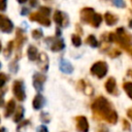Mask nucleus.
Listing matches in <instances>:
<instances>
[{
	"instance_id": "nucleus-5",
	"label": "nucleus",
	"mask_w": 132,
	"mask_h": 132,
	"mask_svg": "<svg viewBox=\"0 0 132 132\" xmlns=\"http://www.w3.org/2000/svg\"><path fill=\"white\" fill-rule=\"evenodd\" d=\"M104 88L107 93L110 95H118V89H117V81L113 77L107 78V80L104 82Z\"/></svg>"
},
{
	"instance_id": "nucleus-38",
	"label": "nucleus",
	"mask_w": 132,
	"mask_h": 132,
	"mask_svg": "<svg viewBox=\"0 0 132 132\" xmlns=\"http://www.w3.org/2000/svg\"><path fill=\"white\" fill-rule=\"evenodd\" d=\"M0 132H4V128H1L0 129Z\"/></svg>"
},
{
	"instance_id": "nucleus-27",
	"label": "nucleus",
	"mask_w": 132,
	"mask_h": 132,
	"mask_svg": "<svg viewBox=\"0 0 132 132\" xmlns=\"http://www.w3.org/2000/svg\"><path fill=\"white\" fill-rule=\"evenodd\" d=\"M41 14H43V15H45V16H47L48 14H50V12H51V9L48 8V7H41L40 8V11H39Z\"/></svg>"
},
{
	"instance_id": "nucleus-39",
	"label": "nucleus",
	"mask_w": 132,
	"mask_h": 132,
	"mask_svg": "<svg viewBox=\"0 0 132 132\" xmlns=\"http://www.w3.org/2000/svg\"><path fill=\"white\" fill-rule=\"evenodd\" d=\"M131 1H132V0H131Z\"/></svg>"
},
{
	"instance_id": "nucleus-11",
	"label": "nucleus",
	"mask_w": 132,
	"mask_h": 132,
	"mask_svg": "<svg viewBox=\"0 0 132 132\" xmlns=\"http://www.w3.org/2000/svg\"><path fill=\"white\" fill-rule=\"evenodd\" d=\"M78 86H79V88H80V90H82V92L86 94V95H92L93 94V92H94V90H93V87L88 82V81H86L85 79H80L79 81H78Z\"/></svg>"
},
{
	"instance_id": "nucleus-6",
	"label": "nucleus",
	"mask_w": 132,
	"mask_h": 132,
	"mask_svg": "<svg viewBox=\"0 0 132 132\" xmlns=\"http://www.w3.org/2000/svg\"><path fill=\"white\" fill-rule=\"evenodd\" d=\"M45 81V75L41 74V73H35L33 76V86L34 88L40 92L43 88V84Z\"/></svg>"
},
{
	"instance_id": "nucleus-34",
	"label": "nucleus",
	"mask_w": 132,
	"mask_h": 132,
	"mask_svg": "<svg viewBox=\"0 0 132 132\" xmlns=\"http://www.w3.org/2000/svg\"><path fill=\"white\" fill-rule=\"evenodd\" d=\"M127 74H128L129 76H131V77H132V69H129V70L127 71Z\"/></svg>"
},
{
	"instance_id": "nucleus-22",
	"label": "nucleus",
	"mask_w": 132,
	"mask_h": 132,
	"mask_svg": "<svg viewBox=\"0 0 132 132\" xmlns=\"http://www.w3.org/2000/svg\"><path fill=\"white\" fill-rule=\"evenodd\" d=\"M23 114H24V108L22 106H20L18 111H16V113H15V116H14V118H13V121L16 122V123L20 122L22 120V118H23Z\"/></svg>"
},
{
	"instance_id": "nucleus-29",
	"label": "nucleus",
	"mask_w": 132,
	"mask_h": 132,
	"mask_svg": "<svg viewBox=\"0 0 132 132\" xmlns=\"http://www.w3.org/2000/svg\"><path fill=\"white\" fill-rule=\"evenodd\" d=\"M120 55H121V52L118 51V50H111V52L109 53V56H110L111 58H116V57H118V56H120Z\"/></svg>"
},
{
	"instance_id": "nucleus-12",
	"label": "nucleus",
	"mask_w": 132,
	"mask_h": 132,
	"mask_svg": "<svg viewBox=\"0 0 132 132\" xmlns=\"http://www.w3.org/2000/svg\"><path fill=\"white\" fill-rule=\"evenodd\" d=\"M0 27L5 32H10L12 30V24H11V22L8 19L3 18L2 15H0Z\"/></svg>"
},
{
	"instance_id": "nucleus-25",
	"label": "nucleus",
	"mask_w": 132,
	"mask_h": 132,
	"mask_svg": "<svg viewBox=\"0 0 132 132\" xmlns=\"http://www.w3.org/2000/svg\"><path fill=\"white\" fill-rule=\"evenodd\" d=\"M40 120H41L43 123H48L50 120H51V118H50L48 113H46V112H41V114H40Z\"/></svg>"
},
{
	"instance_id": "nucleus-28",
	"label": "nucleus",
	"mask_w": 132,
	"mask_h": 132,
	"mask_svg": "<svg viewBox=\"0 0 132 132\" xmlns=\"http://www.w3.org/2000/svg\"><path fill=\"white\" fill-rule=\"evenodd\" d=\"M112 3L118 7H125L124 0H112Z\"/></svg>"
},
{
	"instance_id": "nucleus-17",
	"label": "nucleus",
	"mask_w": 132,
	"mask_h": 132,
	"mask_svg": "<svg viewBox=\"0 0 132 132\" xmlns=\"http://www.w3.org/2000/svg\"><path fill=\"white\" fill-rule=\"evenodd\" d=\"M28 58L31 60V61H34L37 59V48L34 46V45H30L28 47Z\"/></svg>"
},
{
	"instance_id": "nucleus-14",
	"label": "nucleus",
	"mask_w": 132,
	"mask_h": 132,
	"mask_svg": "<svg viewBox=\"0 0 132 132\" xmlns=\"http://www.w3.org/2000/svg\"><path fill=\"white\" fill-rule=\"evenodd\" d=\"M65 47V43L63 39H55L51 44V50L53 52H60Z\"/></svg>"
},
{
	"instance_id": "nucleus-36",
	"label": "nucleus",
	"mask_w": 132,
	"mask_h": 132,
	"mask_svg": "<svg viewBox=\"0 0 132 132\" xmlns=\"http://www.w3.org/2000/svg\"><path fill=\"white\" fill-rule=\"evenodd\" d=\"M26 1H27V0H19V2H20V3H25Z\"/></svg>"
},
{
	"instance_id": "nucleus-16",
	"label": "nucleus",
	"mask_w": 132,
	"mask_h": 132,
	"mask_svg": "<svg viewBox=\"0 0 132 132\" xmlns=\"http://www.w3.org/2000/svg\"><path fill=\"white\" fill-rule=\"evenodd\" d=\"M104 19H105V22L108 26H113L118 22V16L112 14L111 12H106L104 14Z\"/></svg>"
},
{
	"instance_id": "nucleus-9",
	"label": "nucleus",
	"mask_w": 132,
	"mask_h": 132,
	"mask_svg": "<svg viewBox=\"0 0 132 132\" xmlns=\"http://www.w3.org/2000/svg\"><path fill=\"white\" fill-rule=\"evenodd\" d=\"M37 63H38V66L43 71H46L47 68H48V58H47V55L45 53H41L37 57Z\"/></svg>"
},
{
	"instance_id": "nucleus-1",
	"label": "nucleus",
	"mask_w": 132,
	"mask_h": 132,
	"mask_svg": "<svg viewBox=\"0 0 132 132\" xmlns=\"http://www.w3.org/2000/svg\"><path fill=\"white\" fill-rule=\"evenodd\" d=\"M91 108H92L94 114L96 117H98L99 119H102L109 124L117 123L118 112L111 108L110 103L108 102V100L105 97H103V96L97 97L94 100V102L92 103Z\"/></svg>"
},
{
	"instance_id": "nucleus-2",
	"label": "nucleus",
	"mask_w": 132,
	"mask_h": 132,
	"mask_svg": "<svg viewBox=\"0 0 132 132\" xmlns=\"http://www.w3.org/2000/svg\"><path fill=\"white\" fill-rule=\"evenodd\" d=\"M90 71L97 78H103L106 75L107 71H108V66H107L106 62H104V61H98V62L94 63L91 66Z\"/></svg>"
},
{
	"instance_id": "nucleus-21",
	"label": "nucleus",
	"mask_w": 132,
	"mask_h": 132,
	"mask_svg": "<svg viewBox=\"0 0 132 132\" xmlns=\"http://www.w3.org/2000/svg\"><path fill=\"white\" fill-rule=\"evenodd\" d=\"M14 107H15V103H14V101H13V100H9V101H8V103H7V105H6L5 116H6V117H9V116L13 112Z\"/></svg>"
},
{
	"instance_id": "nucleus-26",
	"label": "nucleus",
	"mask_w": 132,
	"mask_h": 132,
	"mask_svg": "<svg viewBox=\"0 0 132 132\" xmlns=\"http://www.w3.org/2000/svg\"><path fill=\"white\" fill-rule=\"evenodd\" d=\"M32 36H33L35 39H38V38H40V37L42 36V31L39 30V29H36V30H34V31L32 32Z\"/></svg>"
},
{
	"instance_id": "nucleus-23",
	"label": "nucleus",
	"mask_w": 132,
	"mask_h": 132,
	"mask_svg": "<svg viewBox=\"0 0 132 132\" xmlns=\"http://www.w3.org/2000/svg\"><path fill=\"white\" fill-rule=\"evenodd\" d=\"M71 41H72V44H73L74 46H79V45L81 44V39H80V37H79L78 35H76V34H72V36H71Z\"/></svg>"
},
{
	"instance_id": "nucleus-32",
	"label": "nucleus",
	"mask_w": 132,
	"mask_h": 132,
	"mask_svg": "<svg viewBox=\"0 0 132 132\" xmlns=\"http://www.w3.org/2000/svg\"><path fill=\"white\" fill-rule=\"evenodd\" d=\"M127 116H128V118L132 121V107H130V108L127 110Z\"/></svg>"
},
{
	"instance_id": "nucleus-24",
	"label": "nucleus",
	"mask_w": 132,
	"mask_h": 132,
	"mask_svg": "<svg viewBox=\"0 0 132 132\" xmlns=\"http://www.w3.org/2000/svg\"><path fill=\"white\" fill-rule=\"evenodd\" d=\"M122 127H123L124 131H131V125L127 120L122 121Z\"/></svg>"
},
{
	"instance_id": "nucleus-20",
	"label": "nucleus",
	"mask_w": 132,
	"mask_h": 132,
	"mask_svg": "<svg viewBox=\"0 0 132 132\" xmlns=\"http://www.w3.org/2000/svg\"><path fill=\"white\" fill-rule=\"evenodd\" d=\"M86 42H87V44H89L92 47H97L99 45V42H98V40L96 39V37L94 35H89L86 39Z\"/></svg>"
},
{
	"instance_id": "nucleus-15",
	"label": "nucleus",
	"mask_w": 132,
	"mask_h": 132,
	"mask_svg": "<svg viewBox=\"0 0 132 132\" xmlns=\"http://www.w3.org/2000/svg\"><path fill=\"white\" fill-rule=\"evenodd\" d=\"M54 21L57 23V25L59 26H66L65 24V15L60 11V10H56L55 14H54Z\"/></svg>"
},
{
	"instance_id": "nucleus-35",
	"label": "nucleus",
	"mask_w": 132,
	"mask_h": 132,
	"mask_svg": "<svg viewBox=\"0 0 132 132\" xmlns=\"http://www.w3.org/2000/svg\"><path fill=\"white\" fill-rule=\"evenodd\" d=\"M129 27H130V28H132V20H130V21H129Z\"/></svg>"
},
{
	"instance_id": "nucleus-7",
	"label": "nucleus",
	"mask_w": 132,
	"mask_h": 132,
	"mask_svg": "<svg viewBox=\"0 0 132 132\" xmlns=\"http://www.w3.org/2000/svg\"><path fill=\"white\" fill-rule=\"evenodd\" d=\"M94 13H95V11H94L93 8L85 7V8L81 9V11H80V19H81V21H84L85 23L91 24V21H92V19H93Z\"/></svg>"
},
{
	"instance_id": "nucleus-18",
	"label": "nucleus",
	"mask_w": 132,
	"mask_h": 132,
	"mask_svg": "<svg viewBox=\"0 0 132 132\" xmlns=\"http://www.w3.org/2000/svg\"><path fill=\"white\" fill-rule=\"evenodd\" d=\"M101 22H102V16L99 14V13H94V15H93V19H92V21H91V24L90 25H92L93 27H95V28H97V27H99L100 26V24H101Z\"/></svg>"
},
{
	"instance_id": "nucleus-10",
	"label": "nucleus",
	"mask_w": 132,
	"mask_h": 132,
	"mask_svg": "<svg viewBox=\"0 0 132 132\" xmlns=\"http://www.w3.org/2000/svg\"><path fill=\"white\" fill-rule=\"evenodd\" d=\"M59 67H60V70H61L62 72L67 73V74H70V73H72V71H73V66L71 65V63L68 62V61L65 60V59H61V60H60Z\"/></svg>"
},
{
	"instance_id": "nucleus-33",
	"label": "nucleus",
	"mask_w": 132,
	"mask_h": 132,
	"mask_svg": "<svg viewBox=\"0 0 132 132\" xmlns=\"http://www.w3.org/2000/svg\"><path fill=\"white\" fill-rule=\"evenodd\" d=\"M37 4V0H31V5L32 6H35Z\"/></svg>"
},
{
	"instance_id": "nucleus-13",
	"label": "nucleus",
	"mask_w": 132,
	"mask_h": 132,
	"mask_svg": "<svg viewBox=\"0 0 132 132\" xmlns=\"http://www.w3.org/2000/svg\"><path fill=\"white\" fill-rule=\"evenodd\" d=\"M44 98H43V96L41 95V94H37L35 97H34V99H33V102H32V105H33V107L35 108V109H40L43 105H44Z\"/></svg>"
},
{
	"instance_id": "nucleus-19",
	"label": "nucleus",
	"mask_w": 132,
	"mask_h": 132,
	"mask_svg": "<svg viewBox=\"0 0 132 132\" xmlns=\"http://www.w3.org/2000/svg\"><path fill=\"white\" fill-rule=\"evenodd\" d=\"M123 89L125 90L128 97L132 100V81H125L123 84Z\"/></svg>"
},
{
	"instance_id": "nucleus-37",
	"label": "nucleus",
	"mask_w": 132,
	"mask_h": 132,
	"mask_svg": "<svg viewBox=\"0 0 132 132\" xmlns=\"http://www.w3.org/2000/svg\"><path fill=\"white\" fill-rule=\"evenodd\" d=\"M128 52H129V53H130V55H131V57H132V48H130V50H129V51H128Z\"/></svg>"
},
{
	"instance_id": "nucleus-3",
	"label": "nucleus",
	"mask_w": 132,
	"mask_h": 132,
	"mask_svg": "<svg viewBox=\"0 0 132 132\" xmlns=\"http://www.w3.org/2000/svg\"><path fill=\"white\" fill-rule=\"evenodd\" d=\"M12 90H13V94L18 100H21V101L25 100L26 94H25V89H24V85L22 81H19V80L14 81Z\"/></svg>"
},
{
	"instance_id": "nucleus-30",
	"label": "nucleus",
	"mask_w": 132,
	"mask_h": 132,
	"mask_svg": "<svg viewBox=\"0 0 132 132\" xmlns=\"http://www.w3.org/2000/svg\"><path fill=\"white\" fill-rule=\"evenodd\" d=\"M5 81H6V76H5V74H4V73H0V88L4 86Z\"/></svg>"
},
{
	"instance_id": "nucleus-8",
	"label": "nucleus",
	"mask_w": 132,
	"mask_h": 132,
	"mask_svg": "<svg viewBox=\"0 0 132 132\" xmlns=\"http://www.w3.org/2000/svg\"><path fill=\"white\" fill-rule=\"evenodd\" d=\"M30 19H31L32 21H36V22H38V23H40L41 25L46 26V27L51 25V21H50V20H48V19H47L45 15L41 14L40 12H36V13L31 14Z\"/></svg>"
},
{
	"instance_id": "nucleus-31",
	"label": "nucleus",
	"mask_w": 132,
	"mask_h": 132,
	"mask_svg": "<svg viewBox=\"0 0 132 132\" xmlns=\"http://www.w3.org/2000/svg\"><path fill=\"white\" fill-rule=\"evenodd\" d=\"M37 132H48V130L44 125H41L37 128Z\"/></svg>"
},
{
	"instance_id": "nucleus-4",
	"label": "nucleus",
	"mask_w": 132,
	"mask_h": 132,
	"mask_svg": "<svg viewBox=\"0 0 132 132\" xmlns=\"http://www.w3.org/2000/svg\"><path fill=\"white\" fill-rule=\"evenodd\" d=\"M76 123V130L77 132H88L89 131V123L86 117L78 116L75 118Z\"/></svg>"
}]
</instances>
